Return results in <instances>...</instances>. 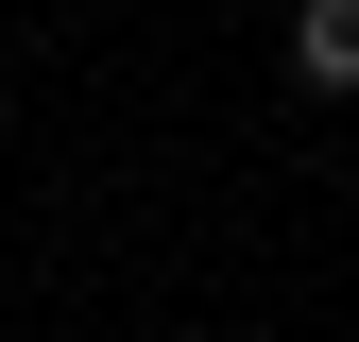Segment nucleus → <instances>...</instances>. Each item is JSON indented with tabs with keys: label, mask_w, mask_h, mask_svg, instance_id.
Returning <instances> with one entry per match:
<instances>
[{
	"label": "nucleus",
	"mask_w": 359,
	"mask_h": 342,
	"mask_svg": "<svg viewBox=\"0 0 359 342\" xmlns=\"http://www.w3.org/2000/svg\"><path fill=\"white\" fill-rule=\"evenodd\" d=\"M291 69L325 103H359V0H291Z\"/></svg>",
	"instance_id": "nucleus-1"
}]
</instances>
